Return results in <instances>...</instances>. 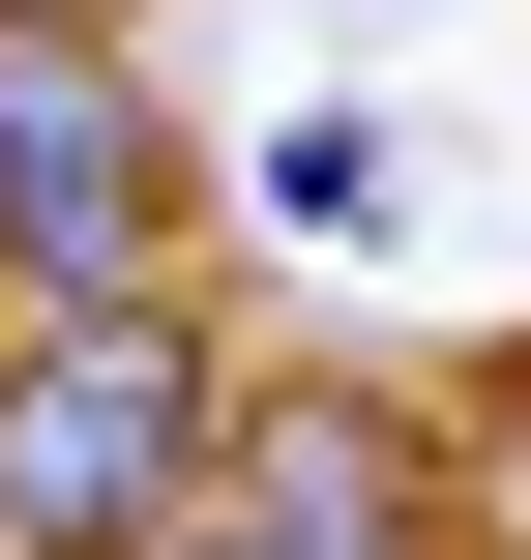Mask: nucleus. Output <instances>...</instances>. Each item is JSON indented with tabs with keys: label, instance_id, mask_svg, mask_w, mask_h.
I'll return each instance as SVG.
<instances>
[{
	"label": "nucleus",
	"instance_id": "obj_2",
	"mask_svg": "<svg viewBox=\"0 0 531 560\" xmlns=\"http://www.w3.org/2000/svg\"><path fill=\"white\" fill-rule=\"evenodd\" d=\"M177 236H207V148L148 0H0V295H148Z\"/></svg>",
	"mask_w": 531,
	"mask_h": 560
},
{
	"label": "nucleus",
	"instance_id": "obj_3",
	"mask_svg": "<svg viewBox=\"0 0 531 560\" xmlns=\"http://www.w3.org/2000/svg\"><path fill=\"white\" fill-rule=\"evenodd\" d=\"M148 560H473V502H443V443H414L384 384H236L207 502H177Z\"/></svg>",
	"mask_w": 531,
	"mask_h": 560
},
{
	"label": "nucleus",
	"instance_id": "obj_1",
	"mask_svg": "<svg viewBox=\"0 0 531 560\" xmlns=\"http://www.w3.org/2000/svg\"><path fill=\"white\" fill-rule=\"evenodd\" d=\"M236 443V325L148 295H0V560H148Z\"/></svg>",
	"mask_w": 531,
	"mask_h": 560
}]
</instances>
